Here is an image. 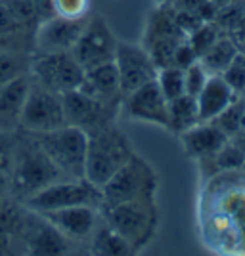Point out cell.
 Segmentation results:
<instances>
[{
	"instance_id": "cell-13",
	"label": "cell",
	"mask_w": 245,
	"mask_h": 256,
	"mask_svg": "<svg viewBox=\"0 0 245 256\" xmlns=\"http://www.w3.org/2000/svg\"><path fill=\"white\" fill-rule=\"evenodd\" d=\"M65 111V122L85 130L86 134L113 122V117L117 113V107L106 106L94 98L86 96L79 88L62 94Z\"/></svg>"
},
{
	"instance_id": "cell-32",
	"label": "cell",
	"mask_w": 245,
	"mask_h": 256,
	"mask_svg": "<svg viewBox=\"0 0 245 256\" xmlns=\"http://www.w3.org/2000/svg\"><path fill=\"white\" fill-rule=\"evenodd\" d=\"M207 78H209V73L199 64V60L193 62L190 67H186L184 69V88H186V94L197 98V94L201 92V88L207 82Z\"/></svg>"
},
{
	"instance_id": "cell-30",
	"label": "cell",
	"mask_w": 245,
	"mask_h": 256,
	"mask_svg": "<svg viewBox=\"0 0 245 256\" xmlns=\"http://www.w3.org/2000/svg\"><path fill=\"white\" fill-rule=\"evenodd\" d=\"M237 98L245 96V54L239 52L220 75Z\"/></svg>"
},
{
	"instance_id": "cell-33",
	"label": "cell",
	"mask_w": 245,
	"mask_h": 256,
	"mask_svg": "<svg viewBox=\"0 0 245 256\" xmlns=\"http://www.w3.org/2000/svg\"><path fill=\"white\" fill-rule=\"evenodd\" d=\"M199 58H197V54L192 50V46L188 44V40L184 38L180 44H178V48L174 50V56H172V65H176V67H180V69H186V67H190L193 62H197Z\"/></svg>"
},
{
	"instance_id": "cell-31",
	"label": "cell",
	"mask_w": 245,
	"mask_h": 256,
	"mask_svg": "<svg viewBox=\"0 0 245 256\" xmlns=\"http://www.w3.org/2000/svg\"><path fill=\"white\" fill-rule=\"evenodd\" d=\"M92 0H52L54 14L67 20H86L90 18Z\"/></svg>"
},
{
	"instance_id": "cell-11",
	"label": "cell",
	"mask_w": 245,
	"mask_h": 256,
	"mask_svg": "<svg viewBox=\"0 0 245 256\" xmlns=\"http://www.w3.org/2000/svg\"><path fill=\"white\" fill-rule=\"evenodd\" d=\"M113 64L117 67L123 98L134 92L140 86H144L146 82L155 80L157 76V67L142 44L117 42Z\"/></svg>"
},
{
	"instance_id": "cell-28",
	"label": "cell",
	"mask_w": 245,
	"mask_h": 256,
	"mask_svg": "<svg viewBox=\"0 0 245 256\" xmlns=\"http://www.w3.org/2000/svg\"><path fill=\"white\" fill-rule=\"evenodd\" d=\"M213 122L228 138L237 134L243 128V98H237L234 104H230Z\"/></svg>"
},
{
	"instance_id": "cell-14",
	"label": "cell",
	"mask_w": 245,
	"mask_h": 256,
	"mask_svg": "<svg viewBox=\"0 0 245 256\" xmlns=\"http://www.w3.org/2000/svg\"><path fill=\"white\" fill-rule=\"evenodd\" d=\"M121 106L130 118L157 126H169V100L163 96L157 80L146 82L123 98Z\"/></svg>"
},
{
	"instance_id": "cell-29",
	"label": "cell",
	"mask_w": 245,
	"mask_h": 256,
	"mask_svg": "<svg viewBox=\"0 0 245 256\" xmlns=\"http://www.w3.org/2000/svg\"><path fill=\"white\" fill-rule=\"evenodd\" d=\"M14 168V140L0 138V197L10 195Z\"/></svg>"
},
{
	"instance_id": "cell-26",
	"label": "cell",
	"mask_w": 245,
	"mask_h": 256,
	"mask_svg": "<svg viewBox=\"0 0 245 256\" xmlns=\"http://www.w3.org/2000/svg\"><path fill=\"white\" fill-rule=\"evenodd\" d=\"M155 80L159 84L163 96L167 98L169 102L180 98L182 94H186V88H184V69L176 67V65L171 64L157 69Z\"/></svg>"
},
{
	"instance_id": "cell-16",
	"label": "cell",
	"mask_w": 245,
	"mask_h": 256,
	"mask_svg": "<svg viewBox=\"0 0 245 256\" xmlns=\"http://www.w3.org/2000/svg\"><path fill=\"white\" fill-rule=\"evenodd\" d=\"M43 216L56 230H60L71 243L88 241L102 220L100 208L92 204H75L67 208L44 212Z\"/></svg>"
},
{
	"instance_id": "cell-12",
	"label": "cell",
	"mask_w": 245,
	"mask_h": 256,
	"mask_svg": "<svg viewBox=\"0 0 245 256\" xmlns=\"http://www.w3.org/2000/svg\"><path fill=\"white\" fill-rule=\"evenodd\" d=\"M86 20H67L56 14L50 16L48 20L39 23L33 32L31 54L71 52L77 38L85 29Z\"/></svg>"
},
{
	"instance_id": "cell-18",
	"label": "cell",
	"mask_w": 245,
	"mask_h": 256,
	"mask_svg": "<svg viewBox=\"0 0 245 256\" xmlns=\"http://www.w3.org/2000/svg\"><path fill=\"white\" fill-rule=\"evenodd\" d=\"M178 136H180L182 148L186 151V155L199 160L213 159L214 155L222 150L224 144L228 142V136L214 124L213 120L197 122Z\"/></svg>"
},
{
	"instance_id": "cell-24",
	"label": "cell",
	"mask_w": 245,
	"mask_h": 256,
	"mask_svg": "<svg viewBox=\"0 0 245 256\" xmlns=\"http://www.w3.org/2000/svg\"><path fill=\"white\" fill-rule=\"evenodd\" d=\"M199 122V111H197V100L188 94L169 102V130L182 134L188 128Z\"/></svg>"
},
{
	"instance_id": "cell-19",
	"label": "cell",
	"mask_w": 245,
	"mask_h": 256,
	"mask_svg": "<svg viewBox=\"0 0 245 256\" xmlns=\"http://www.w3.org/2000/svg\"><path fill=\"white\" fill-rule=\"evenodd\" d=\"M31 84L33 78L29 71L0 84V132L18 126V120L22 115L27 94L31 90Z\"/></svg>"
},
{
	"instance_id": "cell-2",
	"label": "cell",
	"mask_w": 245,
	"mask_h": 256,
	"mask_svg": "<svg viewBox=\"0 0 245 256\" xmlns=\"http://www.w3.org/2000/svg\"><path fill=\"white\" fill-rule=\"evenodd\" d=\"M132 155L134 150L128 138L113 122L96 128L88 132L85 178L96 188H102Z\"/></svg>"
},
{
	"instance_id": "cell-23",
	"label": "cell",
	"mask_w": 245,
	"mask_h": 256,
	"mask_svg": "<svg viewBox=\"0 0 245 256\" xmlns=\"http://www.w3.org/2000/svg\"><path fill=\"white\" fill-rule=\"evenodd\" d=\"M239 54V48L235 42L224 32L214 40L205 52L199 56V64L205 67V71L211 75H222L224 69L232 64L235 56Z\"/></svg>"
},
{
	"instance_id": "cell-1",
	"label": "cell",
	"mask_w": 245,
	"mask_h": 256,
	"mask_svg": "<svg viewBox=\"0 0 245 256\" xmlns=\"http://www.w3.org/2000/svg\"><path fill=\"white\" fill-rule=\"evenodd\" d=\"M65 178L54 160L44 153L31 132L14 140V168L10 195L18 201H27L31 195L44 190L52 182Z\"/></svg>"
},
{
	"instance_id": "cell-35",
	"label": "cell",
	"mask_w": 245,
	"mask_h": 256,
	"mask_svg": "<svg viewBox=\"0 0 245 256\" xmlns=\"http://www.w3.org/2000/svg\"><path fill=\"white\" fill-rule=\"evenodd\" d=\"M18 245L23 246L20 237L6 234V232H0V254H12V252H16V246Z\"/></svg>"
},
{
	"instance_id": "cell-34",
	"label": "cell",
	"mask_w": 245,
	"mask_h": 256,
	"mask_svg": "<svg viewBox=\"0 0 245 256\" xmlns=\"http://www.w3.org/2000/svg\"><path fill=\"white\" fill-rule=\"evenodd\" d=\"M232 40L235 42V46L239 48V52H245V14L237 20V22L228 29L226 32Z\"/></svg>"
},
{
	"instance_id": "cell-22",
	"label": "cell",
	"mask_w": 245,
	"mask_h": 256,
	"mask_svg": "<svg viewBox=\"0 0 245 256\" xmlns=\"http://www.w3.org/2000/svg\"><path fill=\"white\" fill-rule=\"evenodd\" d=\"M88 243H90V252L100 256H128L136 252V248L104 220H100Z\"/></svg>"
},
{
	"instance_id": "cell-9",
	"label": "cell",
	"mask_w": 245,
	"mask_h": 256,
	"mask_svg": "<svg viewBox=\"0 0 245 256\" xmlns=\"http://www.w3.org/2000/svg\"><path fill=\"white\" fill-rule=\"evenodd\" d=\"M67 124L65 122V111L62 94H56L52 90L37 84L33 80L31 90L27 94V100L23 104L22 115L18 120V126L23 132H48Z\"/></svg>"
},
{
	"instance_id": "cell-5",
	"label": "cell",
	"mask_w": 245,
	"mask_h": 256,
	"mask_svg": "<svg viewBox=\"0 0 245 256\" xmlns=\"http://www.w3.org/2000/svg\"><path fill=\"white\" fill-rule=\"evenodd\" d=\"M44 153L54 160L65 178H85L88 134L71 124L33 134Z\"/></svg>"
},
{
	"instance_id": "cell-6",
	"label": "cell",
	"mask_w": 245,
	"mask_h": 256,
	"mask_svg": "<svg viewBox=\"0 0 245 256\" xmlns=\"http://www.w3.org/2000/svg\"><path fill=\"white\" fill-rule=\"evenodd\" d=\"M23 204L37 214L67 208L75 204H92L100 208L102 195L100 188L90 184L86 178H62L31 195L27 201H23Z\"/></svg>"
},
{
	"instance_id": "cell-4",
	"label": "cell",
	"mask_w": 245,
	"mask_h": 256,
	"mask_svg": "<svg viewBox=\"0 0 245 256\" xmlns=\"http://www.w3.org/2000/svg\"><path fill=\"white\" fill-rule=\"evenodd\" d=\"M102 204H117L136 199H155L157 174L144 159L134 153L109 180L100 188Z\"/></svg>"
},
{
	"instance_id": "cell-27",
	"label": "cell",
	"mask_w": 245,
	"mask_h": 256,
	"mask_svg": "<svg viewBox=\"0 0 245 256\" xmlns=\"http://www.w3.org/2000/svg\"><path fill=\"white\" fill-rule=\"evenodd\" d=\"M220 34H224V31L220 29V25L213 20V22H203L201 25H197V27L186 36V40H188V44L192 46V50L197 54V58H199Z\"/></svg>"
},
{
	"instance_id": "cell-17",
	"label": "cell",
	"mask_w": 245,
	"mask_h": 256,
	"mask_svg": "<svg viewBox=\"0 0 245 256\" xmlns=\"http://www.w3.org/2000/svg\"><path fill=\"white\" fill-rule=\"evenodd\" d=\"M79 90L85 92L86 96L94 98L98 102L111 107H119L123 102L117 67L113 62L85 69V76H83Z\"/></svg>"
},
{
	"instance_id": "cell-7",
	"label": "cell",
	"mask_w": 245,
	"mask_h": 256,
	"mask_svg": "<svg viewBox=\"0 0 245 256\" xmlns=\"http://www.w3.org/2000/svg\"><path fill=\"white\" fill-rule=\"evenodd\" d=\"M186 38V32L180 29L176 14L171 2H161L159 8L148 18L144 29L142 46L148 50L149 58L157 69L172 64L174 50Z\"/></svg>"
},
{
	"instance_id": "cell-25",
	"label": "cell",
	"mask_w": 245,
	"mask_h": 256,
	"mask_svg": "<svg viewBox=\"0 0 245 256\" xmlns=\"http://www.w3.org/2000/svg\"><path fill=\"white\" fill-rule=\"evenodd\" d=\"M29 65H31V54L0 48V84L8 82L14 76L27 73Z\"/></svg>"
},
{
	"instance_id": "cell-8",
	"label": "cell",
	"mask_w": 245,
	"mask_h": 256,
	"mask_svg": "<svg viewBox=\"0 0 245 256\" xmlns=\"http://www.w3.org/2000/svg\"><path fill=\"white\" fill-rule=\"evenodd\" d=\"M29 73L37 84L44 86L56 94H65L81 86L85 69L71 52L31 54Z\"/></svg>"
},
{
	"instance_id": "cell-21",
	"label": "cell",
	"mask_w": 245,
	"mask_h": 256,
	"mask_svg": "<svg viewBox=\"0 0 245 256\" xmlns=\"http://www.w3.org/2000/svg\"><path fill=\"white\" fill-rule=\"evenodd\" d=\"M0 48L31 54L33 32L23 25L18 16L0 0Z\"/></svg>"
},
{
	"instance_id": "cell-37",
	"label": "cell",
	"mask_w": 245,
	"mask_h": 256,
	"mask_svg": "<svg viewBox=\"0 0 245 256\" xmlns=\"http://www.w3.org/2000/svg\"><path fill=\"white\" fill-rule=\"evenodd\" d=\"M157 2H159V4H161V2H169V0H157Z\"/></svg>"
},
{
	"instance_id": "cell-15",
	"label": "cell",
	"mask_w": 245,
	"mask_h": 256,
	"mask_svg": "<svg viewBox=\"0 0 245 256\" xmlns=\"http://www.w3.org/2000/svg\"><path fill=\"white\" fill-rule=\"evenodd\" d=\"M22 241H23V250L27 254H39V256L67 254L69 252V246H71V241L60 230H56L43 214H37L33 212V210L27 212Z\"/></svg>"
},
{
	"instance_id": "cell-36",
	"label": "cell",
	"mask_w": 245,
	"mask_h": 256,
	"mask_svg": "<svg viewBox=\"0 0 245 256\" xmlns=\"http://www.w3.org/2000/svg\"><path fill=\"white\" fill-rule=\"evenodd\" d=\"M243 128H245V96H243Z\"/></svg>"
},
{
	"instance_id": "cell-20",
	"label": "cell",
	"mask_w": 245,
	"mask_h": 256,
	"mask_svg": "<svg viewBox=\"0 0 245 256\" xmlns=\"http://www.w3.org/2000/svg\"><path fill=\"white\" fill-rule=\"evenodd\" d=\"M195 100H197L199 122H207V120H214L230 104H234L237 96L234 94V90L226 84L222 76L211 75Z\"/></svg>"
},
{
	"instance_id": "cell-3",
	"label": "cell",
	"mask_w": 245,
	"mask_h": 256,
	"mask_svg": "<svg viewBox=\"0 0 245 256\" xmlns=\"http://www.w3.org/2000/svg\"><path fill=\"white\" fill-rule=\"evenodd\" d=\"M100 216L119 235H123L138 252L155 235L159 226V210L155 199H136L100 206Z\"/></svg>"
},
{
	"instance_id": "cell-10",
	"label": "cell",
	"mask_w": 245,
	"mask_h": 256,
	"mask_svg": "<svg viewBox=\"0 0 245 256\" xmlns=\"http://www.w3.org/2000/svg\"><path fill=\"white\" fill-rule=\"evenodd\" d=\"M117 38L102 18H88L81 36L77 38L71 54L83 69L113 62L117 50Z\"/></svg>"
}]
</instances>
